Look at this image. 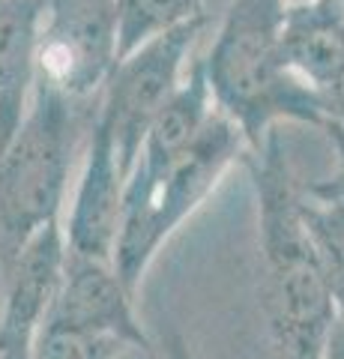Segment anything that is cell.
Instances as JSON below:
<instances>
[{"mask_svg":"<svg viewBox=\"0 0 344 359\" xmlns=\"http://www.w3.org/2000/svg\"><path fill=\"white\" fill-rule=\"evenodd\" d=\"M249 171L258 201V302L275 359H324L338 306L303 219V189L296 186L282 132L273 129L258 150H249Z\"/></svg>","mask_w":344,"mask_h":359,"instance_id":"obj_1","label":"cell"},{"mask_svg":"<svg viewBox=\"0 0 344 359\" xmlns=\"http://www.w3.org/2000/svg\"><path fill=\"white\" fill-rule=\"evenodd\" d=\"M287 0H231L204 72L216 108L258 150L282 120L324 126L320 96L287 69L284 60Z\"/></svg>","mask_w":344,"mask_h":359,"instance_id":"obj_2","label":"cell"},{"mask_svg":"<svg viewBox=\"0 0 344 359\" xmlns=\"http://www.w3.org/2000/svg\"><path fill=\"white\" fill-rule=\"evenodd\" d=\"M87 108L39 81L25 123L0 153V273L39 231L60 222L75 150L96 117V105Z\"/></svg>","mask_w":344,"mask_h":359,"instance_id":"obj_3","label":"cell"},{"mask_svg":"<svg viewBox=\"0 0 344 359\" xmlns=\"http://www.w3.org/2000/svg\"><path fill=\"white\" fill-rule=\"evenodd\" d=\"M246 135L216 108L204 132L168 174L153 183L129 180L114 266L132 294H138L141 278L147 276L162 245L183 228L186 219L201 210L204 201L219 189L221 177L246 159Z\"/></svg>","mask_w":344,"mask_h":359,"instance_id":"obj_4","label":"cell"},{"mask_svg":"<svg viewBox=\"0 0 344 359\" xmlns=\"http://www.w3.org/2000/svg\"><path fill=\"white\" fill-rule=\"evenodd\" d=\"M204 27L207 18H198L117 60L102 96L96 99V120L114 141L126 180L138 162L147 129L180 90L186 78V60L192 57V48Z\"/></svg>","mask_w":344,"mask_h":359,"instance_id":"obj_5","label":"cell"},{"mask_svg":"<svg viewBox=\"0 0 344 359\" xmlns=\"http://www.w3.org/2000/svg\"><path fill=\"white\" fill-rule=\"evenodd\" d=\"M117 66V0H48L39 81L81 105L96 102Z\"/></svg>","mask_w":344,"mask_h":359,"instance_id":"obj_6","label":"cell"},{"mask_svg":"<svg viewBox=\"0 0 344 359\" xmlns=\"http://www.w3.org/2000/svg\"><path fill=\"white\" fill-rule=\"evenodd\" d=\"M46 320L111 335L132 351L153 353V341L135 311V294L120 278L114 261L78 255L66 245L63 282Z\"/></svg>","mask_w":344,"mask_h":359,"instance_id":"obj_7","label":"cell"},{"mask_svg":"<svg viewBox=\"0 0 344 359\" xmlns=\"http://www.w3.org/2000/svg\"><path fill=\"white\" fill-rule=\"evenodd\" d=\"M123 198L126 174L117 147L108 129L93 117V126L87 132L84 168L72 195L69 216L63 222L66 245L87 257L114 261L120 224H123Z\"/></svg>","mask_w":344,"mask_h":359,"instance_id":"obj_8","label":"cell"},{"mask_svg":"<svg viewBox=\"0 0 344 359\" xmlns=\"http://www.w3.org/2000/svg\"><path fill=\"white\" fill-rule=\"evenodd\" d=\"M48 0H0V153L15 138L39 84Z\"/></svg>","mask_w":344,"mask_h":359,"instance_id":"obj_9","label":"cell"},{"mask_svg":"<svg viewBox=\"0 0 344 359\" xmlns=\"http://www.w3.org/2000/svg\"><path fill=\"white\" fill-rule=\"evenodd\" d=\"M284 60L320 96L344 78V0H303L284 13Z\"/></svg>","mask_w":344,"mask_h":359,"instance_id":"obj_10","label":"cell"},{"mask_svg":"<svg viewBox=\"0 0 344 359\" xmlns=\"http://www.w3.org/2000/svg\"><path fill=\"white\" fill-rule=\"evenodd\" d=\"M198 18L204 0H117V60Z\"/></svg>","mask_w":344,"mask_h":359,"instance_id":"obj_11","label":"cell"},{"mask_svg":"<svg viewBox=\"0 0 344 359\" xmlns=\"http://www.w3.org/2000/svg\"><path fill=\"white\" fill-rule=\"evenodd\" d=\"M303 219L312 233L332 299L344 311V198H312L303 192Z\"/></svg>","mask_w":344,"mask_h":359,"instance_id":"obj_12","label":"cell"},{"mask_svg":"<svg viewBox=\"0 0 344 359\" xmlns=\"http://www.w3.org/2000/svg\"><path fill=\"white\" fill-rule=\"evenodd\" d=\"M132 347L120 339L87 330H75L66 323L46 320L33 339V359H120Z\"/></svg>","mask_w":344,"mask_h":359,"instance_id":"obj_13","label":"cell"},{"mask_svg":"<svg viewBox=\"0 0 344 359\" xmlns=\"http://www.w3.org/2000/svg\"><path fill=\"white\" fill-rule=\"evenodd\" d=\"M324 132L332 144V150H336V171L326 180L305 186L303 192L312 198H344V126L341 123H324Z\"/></svg>","mask_w":344,"mask_h":359,"instance_id":"obj_14","label":"cell"},{"mask_svg":"<svg viewBox=\"0 0 344 359\" xmlns=\"http://www.w3.org/2000/svg\"><path fill=\"white\" fill-rule=\"evenodd\" d=\"M320 111H324V123H341L344 126V78L320 93Z\"/></svg>","mask_w":344,"mask_h":359,"instance_id":"obj_15","label":"cell"},{"mask_svg":"<svg viewBox=\"0 0 344 359\" xmlns=\"http://www.w3.org/2000/svg\"><path fill=\"white\" fill-rule=\"evenodd\" d=\"M0 359H33V339H0Z\"/></svg>","mask_w":344,"mask_h":359,"instance_id":"obj_16","label":"cell"},{"mask_svg":"<svg viewBox=\"0 0 344 359\" xmlns=\"http://www.w3.org/2000/svg\"><path fill=\"white\" fill-rule=\"evenodd\" d=\"M324 359H344V311H338V320H336V327H332Z\"/></svg>","mask_w":344,"mask_h":359,"instance_id":"obj_17","label":"cell"},{"mask_svg":"<svg viewBox=\"0 0 344 359\" xmlns=\"http://www.w3.org/2000/svg\"><path fill=\"white\" fill-rule=\"evenodd\" d=\"M287 4H303V0H287Z\"/></svg>","mask_w":344,"mask_h":359,"instance_id":"obj_18","label":"cell"}]
</instances>
